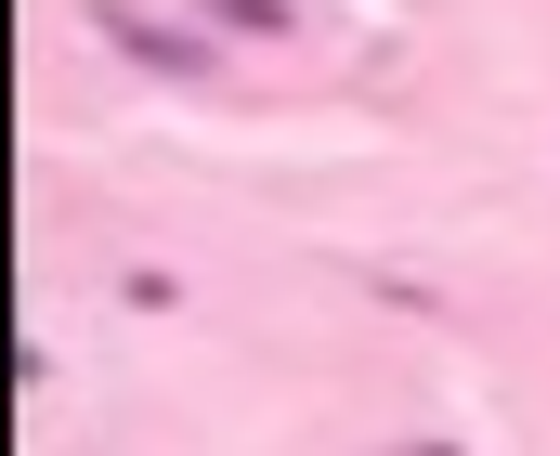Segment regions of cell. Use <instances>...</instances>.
Segmentation results:
<instances>
[{
  "label": "cell",
  "mask_w": 560,
  "mask_h": 456,
  "mask_svg": "<svg viewBox=\"0 0 560 456\" xmlns=\"http://www.w3.org/2000/svg\"><path fill=\"white\" fill-rule=\"evenodd\" d=\"M92 26H105L118 52H143V66H209V52H196L183 26H143V13H92Z\"/></svg>",
  "instance_id": "cell-1"
},
{
  "label": "cell",
  "mask_w": 560,
  "mask_h": 456,
  "mask_svg": "<svg viewBox=\"0 0 560 456\" xmlns=\"http://www.w3.org/2000/svg\"><path fill=\"white\" fill-rule=\"evenodd\" d=\"M222 39H287V0H209Z\"/></svg>",
  "instance_id": "cell-2"
},
{
  "label": "cell",
  "mask_w": 560,
  "mask_h": 456,
  "mask_svg": "<svg viewBox=\"0 0 560 456\" xmlns=\"http://www.w3.org/2000/svg\"><path fill=\"white\" fill-rule=\"evenodd\" d=\"M418 456H456V444H418Z\"/></svg>",
  "instance_id": "cell-3"
}]
</instances>
